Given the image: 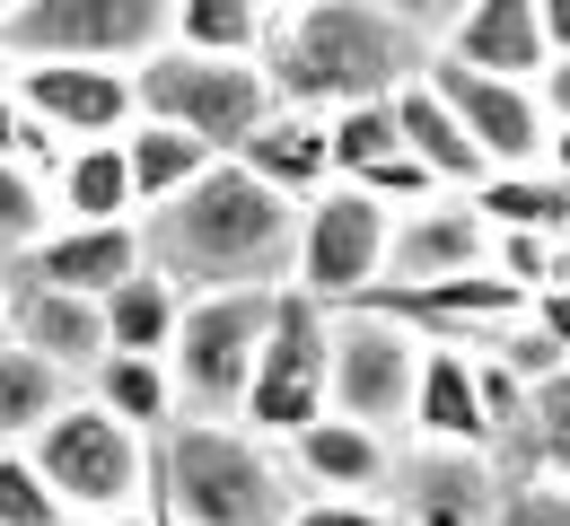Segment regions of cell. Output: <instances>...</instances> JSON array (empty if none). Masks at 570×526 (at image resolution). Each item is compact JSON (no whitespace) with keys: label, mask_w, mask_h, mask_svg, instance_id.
Instances as JSON below:
<instances>
[{"label":"cell","mask_w":570,"mask_h":526,"mask_svg":"<svg viewBox=\"0 0 570 526\" xmlns=\"http://www.w3.org/2000/svg\"><path fill=\"white\" fill-rule=\"evenodd\" d=\"M141 115L194 132L212 158H246L255 132L282 115V97H273L264 62H212V53L167 44L158 62H141Z\"/></svg>","instance_id":"cell-6"},{"label":"cell","mask_w":570,"mask_h":526,"mask_svg":"<svg viewBox=\"0 0 570 526\" xmlns=\"http://www.w3.org/2000/svg\"><path fill=\"white\" fill-rule=\"evenodd\" d=\"M62 228L53 211V185L36 176V167H0V264H27L45 237Z\"/></svg>","instance_id":"cell-29"},{"label":"cell","mask_w":570,"mask_h":526,"mask_svg":"<svg viewBox=\"0 0 570 526\" xmlns=\"http://www.w3.org/2000/svg\"><path fill=\"white\" fill-rule=\"evenodd\" d=\"M535 97H544V115H553V123H562V132H570V62H553Z\"/></svg>","instance_id":"cell-36"},{"label":"cell","mask_w":570,"mask_h":526,"mask_svg":"<svg viewBox=\"0 0 570 526\" xmlns=\"http://www.w3.org/2000/svg\"><path fill=\"white\" fill-rule=\"evenodd\" d=\"M492 526H570V483H553V474H509Z\"/></svg>","instance_id":"cell-32"},{"label":"cell","mask_w":570,"mask_h":526,"mask_svg":"<svg viewBox=\"0 0 570 526\" xmlns=\"http://www.w3.org/2000/svg\"><path fill=\"white\" fill-rule=\"evenodd\" d=\"M79 395H97V404H106L124 430H141V439H167V430L185 421V404H176V369H167V360H124V351H115Z\"/></svg>","instance_id":"cell-23"},{"label":"cell","mask_w":570,"mask_h":526,"mask_svg":"<svg viewBox=\"0 0 570 526\" xmlns=\"http://www.w3.org/2000/svg\"><path fill=\"white\" fill-rule=\"evenodd\" d=\"M0 526H79L71 509H62V492L36 474V456H27V448L0 456Z\"/></svg>","instance_id":"cell-31"},{"label":"cell","mask_w":570,"mask_h":526,"mask_svg":"<svg viewBox=\"0 0 570 526\" xmlns=\"http://www.w3.org/2000/svg\"><path fill=\"white\" fill-rule=\"evenodd\" d=\"M413 448H465V456H492V404H483V351H448L430 343L422 360V395H413Z\"/></svg>","instance_id":"cell-18"},{"label":"cell","mask_w":570,"mask_h":526,"mask_svg":"<svg viewBox=\"0 0 570 526\" xmlns=\"http://www.w3.org/2000/svg\"><path fill=\"white\" fill-rule=\"evenodd\" d=\"M535 9H544V53L570 62V0H535Z\"/></svg>","instance_id":"cell-35"},{"label":"cell","mask_w":570,"mask_h":526,"mask_svg":"<svg viewBox=\"0 0 570 526\" xmlns=\"http://www.w3.org/2000/svg\"><path fill=\"white\" fill-rule=\"evenodd\" d=\"M422 360H430L422 334H404L377 307H343L334 316V413L360 421V430H377V439H395V448H413Z\"/></svg>","instance_id":"cell-10"},{"label":"cell","mask_w":570,"mask_h":526,"mask_svg":"<svg viewBox=\"0 0 570 526\" xmlns=\"http://www.w3.org/2000/svg\"><path fill=\"white\" fill-rule=\"evenodd\" d=\"M282 0H176V44L212 62H264Z\"/></svg>","instance_id":"cell-26"},{"label":"cell","mask_w":570,"mask_h":526,"mask_svg":"<svg viewBox=\"0 0 570 526\" xmlns=\"http://www.w3.org/2000/svg\"><path fill=\"white\" fill-rule=\"evenodd\" d=\"M492 237L474 193H439L422 211L395 220V255H386V290H439V281H465V272H492ZM377 290V299H386Z\"/></svg>","instance_id":"cell-13"},{"label":"cell","mask_w":570,"mask_h":526,"mask_svg":"<svg viewBox=\"0 0 570 526\" xmlns=\"http://www.w3.org/2000/svg\"><path fill=\"white\" fill-rule=\"evenodd\" d=\"M527 325H535L553 351H570V281H553L544 299H527Z\"/></svg>","instance_id":"cell-34"},{"label":"cell","mask_w":570,"mask_h":526,"mask_svg":"<svg viewBox=\"0 0 570 526\" xmlns=\"http://www.w3.org/2000/svg\"><path fill=\"white\" fill-rule=\"evenodd\" d=\"M36 474L62 492V509L79 526H106V518H132L158 500V439L141 430H124L97 395H71L62 413H53V430L36 439Z\"/></svg>","instance_id":"cell-4"},{"label":"cell","mask_w":570,"mask_h":526,"mask_svg":"<svg viewBox=\"0 0 570 526\" xmlns=\"http://www.w3.org/2000/svg\"><path fill=\"white\" fill-rule=\"evenodd\" d=\"M9 272H18V290H62V299L106 307L132 272H149V246H141V228H53Z\"/></svg>","instance_id":"cell-17"},{"label":"cell","mask_w":570,"mask_h":526,"mask_svg":"<svg viewBox=\"0 0 570 526\" xmlns=\"http://www.w3.org/2000/svg\"><path fill=\"white\" fill-rule=\"evenodd\" d=\"M255 185H273L282 202H316V193H334V115H273L264 132H255V150L237 158Z\"/></svg>","instance_id":"cell-20"},{"label":"cell","mask_w":570,"mask_h":526,"mask_svg":"<svg viewBox=\"0 0 570 526\" xmlns=\"http://www.w3.org/2000/svg\"><path fill=\"white\" fill-rule=\"evenodd\" d=\"M106 526H158V500H149V509H132V518H106Z\"/></svg>","instance_id":"cell-38"},{"label":"cell","mask_w":570,"mask_h":526,"mask_svg":"<svg viewBox=\"0 0 570 526\" xmlns=\"http://www.w3.org/2000/svg\"><path fill=\"white\" fill-rule=\"evenodd\" d=\"M141 246H149V272H167L185 299L289 290V272H298V202H282L273 185H255L237 158H219L194 193L149 211Z\"/></svg>","instance_id":"cell-2"},{"label":"cell","mask_w":570,"mask_h":526,"mask_svg":"<svg viewBox=\"0 0 570 526\" xmlns=\"http://www.w3.org/2000/svg\"><path fill=\"white\" fill-rule=\"evenodd\" d=\"M439 9H377V0H282L264 79L289 115H352L395 106L430 71Z\"/></svg>","instance_id":"cell-1"},{"label":"cell","mask_w":570,"mask_h":526,"mask_svg":"<svg viewBox=\"0 0 570 526\" xmlns=\"http://www.w3.org/2000/svg\"><path fill=\"white\" fill-rule=\"evenodd\" d=\"M53 211H62V228H141V193H132L124 141L62 150V167H53Z\"/></svg>","instance_id":"cell-22"},{"label":"cell","mask_w":570,"mask_h":526,"mask_svg":"<svg viewBox=\"0 0 570 526\" xmlns=\"http://www.w3.org/2000/svg\"><path fill=\"white\" fill-rule=\"evenodd\" d=\"M395 123H404V150L430 167V185H439V193H483V185H492V158L474 150V132H465V123H456V106L430 88V71L395 97Z\"/></svg>","instance_id":"cell-21"},{"label":"cell","mask_w":570,"mask_h":526,"mask_svg":"<svg viewBox=\"0 0 570 526\" xmlns=\"http://www.w3.org/2000/svg\"><path fill=\"white\" fill-rule=\"evenodd\" d=\"M273 307H282V290H212V299H185L176 351H167L185 421H237L246 413V386H255V360H264Z\"/></svg>","instance_id":"cell-7"},{"label":"cell","mask_w":570,"mask_h":526,"mask_svg":"<svg viewBox=\"0 0 570 526\" xmlns=\"http://www.w3.org/2000/svg\"><path fill=\"white\" fill-rule=\"evenodd\" d=\"M492 272L518 290V299H544L553 281H570V246L562 237H518V228H500L492 237Z\"/></svg>","instance_id":"cell-30"},{"label":"cell","mask_w":570,"mask_h":526,"mask_svg":"<svg viewBox=\"0 0 570 526\" xmlns=\"http://www.w3.org/2000/svg\"><path fill=\"white\" fill-rule=\"evenodd\" d=\"M386 255H395V211L377 193H360V185H334V193H316L298 211V272H289V290L334 307V316L368 307L386 290Z\"/></svg>","instance_id":"cell-9"},{"label":"cell","mask_w":570,"mask_h":526,"mask_svg":"<svg viewBox=\"0 0 570 526\" xmlns=\"http://www.w3.org/2000/svg\"><path fill=\"white\" fill-rule=\"evenodd\" d=\"M334 413V307L282 290L273 307V334H264V360H255V386H246V430L289 448L298 430H316Z\"/></svg>","instance_id":"cell-8"},{"label":"cell","mask_w":570,"mask_h":526,"mask_svg":"<svg viewBox=\"0 0 570 526\" xmlns=\"http://www.w3.org/2000/svg\"><path fill=\"white\" fill-rule=\"evenodd\" d=\"M176 44V0H0V53L27 62H88L141 71Z\"/></svg>","instance_id":"cell-5"},{"label":"cell","mask_w":570,"mask_h":526,"mask_svg":"<svg viewBox=\"0 0 570 526\" xmlns=\"http://www.w3.org/2000/svg\"><path fill=\"white\" fill-rule=\"evenodd\" d=\"M18 106L62 141V150H97V141H132L141 132V71H88V62H27L18 71Z\"/></svg>","instance_id":"cell-11"},{"label":"cell","mask_w":570,"mask_h":526,"mask_svg":"<svg viewBox=\"0 0 570 526\" xmlns=\"http://www.w3.org/2000/svg\"><path fill=\"white\" fill-rule=\"evenodd\" d=\"M9 316H18V272L0 264V343H9Z\"/></svg>","instance_id":"cell-37"},{"label":"cell","mask_w":570,"mask_h":526,"mask_svg":"<svg viewBox=\"0 0 570 526\" xmlns=\"http://www.w3.org/2000/svg\"><path fill=\"white\" fill-rule=\"evenodd\" d=\"M282 465L298 483V500H386L404 448L377 439V430H360V421H343V413H325L316 430H298L282 448Z\"/></svg>","instance_id":"cell-16"},{"label":"cell","mask_w":570,"mask_h":526,"mask_svg":"<svg viewBox=\"0 0 570 526\" xmlns=\"http://www.w3.org/2000/svg\"><path fill=\"white\" fill-rule=\"evenodd\" d=\"M9 88H18V62H9V53H0V97H9Z\"/></svg>","instance_id":"cell-39"},{"label":"cell","mask_w":570,"mask_h":526,"mask_svg":"<svg viewBox=\"0 0 570 526\" xmlns=\"http://www.w3.org/2000/svg\"><path fill=\"white\" fill-rule=\"evenodd\" d=\"M9 343H18V351H36L45 369H53V377H71V386H88V377L115 360V343H106V307L62 299V290H18Z\"/></svg>","instance_id":"cell-19"},{"label":"cell","mask_w":570,"mask_h":526,"mask_svg":"<svg viewBox=\"0 0 570 526\" xmlns=\"http://www.w3.org/2000/svg\"><path fill=\"white\" fill-rule=\"evenodd\" d=\"M430 62L544 88V71H553V53H544V9H535V0H465V9H439Z\"/></svg>","instance_id":"cell-14"},{"label":"cell","mask_w":570,"mask_h":526,"mask_svg":"<svg viewBox=\"0 0 570 526\" xmlns=\"http://www.w3.org/2000/svg\"><path fill=\"white\" fill-rule=\"evenodd\" d=\"M176 325H185V290L167 272H132L115 299H106V343L124 360H167L176 351Z\"/></svg>","instance_id":"cell-24"},{"label":"cell","mask_w":570,"mask_h":526,"mask_svg":"<svg viewBox=\"0 0 570 526\" xmlns=\"http://www.w3.org/2000/svg\"><path fill=\"white\" fill-rule=\"evenodd\" d=\"M289 526H395V509L386 500H298Z\"/></svg>","instance_id":"cell-33"},{"label":"cell","mask_w":570,"mask_h":526,"mask_svg":"<svg viewBox=\"0 0 570 526\" xmlns=\"http://www.w3.org/2000/svg\"><path fill=\"white\" fill-rule=\"evenodd\" d=\"M158 509L176 526H289L298 483L246 421H176L158 439Z\"/></svg>","instance_id":"cell-3"},{"label":"cell","mask_w":570,"mask_h":526,"mask_svg":"<svg viewBox=\"0 0 570 526\" xmlns=\"http://www.w3.org/2000/svg\"><path fill=\"white\" fill-rule=\"evenodd\" d=\"M430 88L456 106V123L474 132V150L492 158V176H535L553 150V115L527 79H492V71H456V62H430Z\"/></svg>","instance_id":"cell-12"},{"label":"cell","mask_w":570,"mask_h":526,"mask_svg":"<svg viewBox=\"0 0 570 526\" xmlns=\"http://www.w3.org/2000/svg\"><path fill=\"white\" fill-rule=\"evenodd\" d=\"M500 456H465V448H404L386 509L395 526H492L500 509Z\"/></svg>","instance_id":"cell-15"},{"label":"cell","mask_w":570,"mask_h":526,"mask_svg":"<svg viewBox=\"0 0 570 526\" xmlns=\"http://www.w3.org/2000/svg\"><path fill=\"white\" fill-rule=\"evenodd\" d=\"M124 158H132V193H141V220L149 211H167L176 193H194L203 176H212L219 158L194 141V132H176V123H149L141 115V132L124 141Z\"/></svg>","instance_id":"cell-25"},{"label":"cell","mask_w":570,"mask_h":526,"mask_svg":"<svg viewBox=\"0 0 570 526\" xmlns=\"http://www.w3.org/2000/svg\"><path fill=\"white\" fill-rule=\"evenodd\" d=\"M71 395H79L71 377H53L45 360H36V351L0 343V456H9V448H36Z\"/></svg>","instance_id":"cell-27"},{"label":"cell","mask_w":570,"mask_h":526,"mask_svg":"<svg viewBox=\"0 0 570 526\" xmlns=\"http://www.w3.org/2000/svg\"><path fill=\"white\" fill-rule=\"evenodd\" d=\"M483 220L492 228H518V237H562L570 246V185L553 167H535V176H492L483 193Z\"/></svg>","instance_id":"cell-28"}]
</instances>
